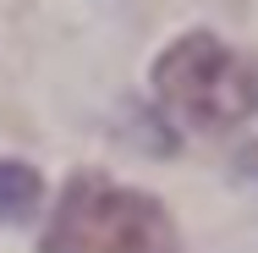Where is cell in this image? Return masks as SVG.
<instances>
[{
    "instance_id": "cell-1",
    "label": "cell",
    "mask_w": 258,
    "mask_h": 253,
    "mask_svg": "<svg viewBox=\"0 0 258 253\" xmlns=\"http://www.w3.org/2000/svg\"><path fill=\"white\" fill-rule=\"evenodd\" d=\"M44 253H181V242L149 193L115 187L104 176H77L55 204Z\"/></svg>"
},
{
    "instance_id": "cell-2",
    "label": "cell",
    "mask_w": 258,
    "mask_h": 253,
    "mask_svg": "<svg viewBox=\"0 0 258 253\" xmlns=\"http://www.w3.org/2000/svg\"><path fill=\"white\" fill-rule=\"evenodd\" d=\"M154 88L187 127L231 132L258 110V66L214 33H187L159 55Z\"/></svg>"
},
{
    "instance_id": "cell-3",
    "label": "cell",
    "mask_w": 258,
    "mask_h": 253,
    "mask_svg": "<svg viewBox=\"0 0 258 253\" xmlns=\"http://www.w3.org/2000/svg\"><path fill=\"white\" fill-rule=\"evenodd\" d=\"M39 204H44L39 171L22 165V160H0V220L6 226H22V220L39 215Z\"/></svg>"
},
{
    "instance_id": "cell-4",
    "label": "cell",
    "mask_w": 258,
    "mask_h": 253,
    "mask_svg": "<svg viewBox=\"0 0 258 253\" xmlns=\"http://www.w3.org/2000/svg\"><path fill=\"white\" fill-rule=\"evenodd\" d=\"M236 171H247V176H258V143H247V149L236 154Z\"/></svg>"
}]
</instances>
